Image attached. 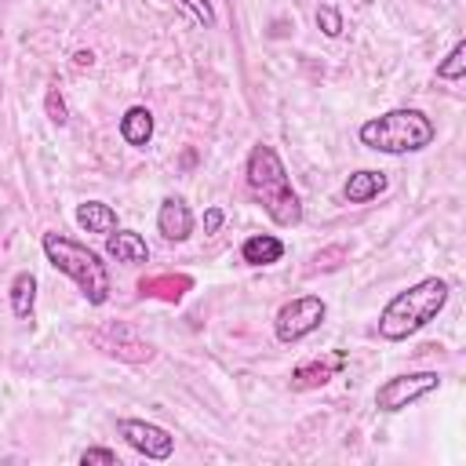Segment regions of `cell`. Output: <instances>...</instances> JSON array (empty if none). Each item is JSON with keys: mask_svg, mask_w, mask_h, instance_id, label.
Returning <instances> with one entry per match:
<instances>
[{"mask_svg": "<svg viewBox=\"0 0 466 466\" xmlns=\"http://www.w3.org/2000/svg\"><path fill=\"white\" fill-rule=\"evenodd\" d=\"M116 433H120L138 455L157 459V462L171 459V451H175V437H171L164 426L146 422V419H120V422H116Z\"/></svg>", "mask_w": 466, "mask_h": 466, "instance_id": "7", "label": "cell"}, {"mask_svg": "<svg viewBox=\"0 0 466 466\" xmlns=\"http://www.w3.org/2000/svg\"><path fill=\"white\" fill-rule=\"evenodd\" d=\"M462 73H466V40H459V44L448 51V58L437 62V76H441V80H462Z\"/></svg>", "mask_w": 466, "mask_h": 466, "instance_id": "18", "label": "cell"}, {"mask_svg": "<svg viewBox=\"0 0 466 466\" xmlns=\"http://www.w3.org/2000/svg\"><path fill=\"white\" fill-rule=\"evenodd\" d=\"M244 175H248V189L255 193V200L262 204V211L277 226H299L302 222V200H299V193L288 178V167L273 146H266V142L251 146Z\"/></svg>", "mask_w": 466, "mask_h": 466, "instance_id": "1", "label": "cell"}, {"mask_svg": "<svg viewBox=\"0 0 466 466\" xmlns=\"http://www.w3.org/2000/svg\"><path fill=\"white\" fill-rule=\"evenodd\" d=\"M324 317H328V306H324L320 295H299V299H291L277 309L273 331H277L280 342H299L309 331H317L324 324Z\"/></svg>", "mask_w": 466, "mask_h": 466, "instance_id": "5", "label": "cell"}, {"mask_svg": "<svg viewBox=\"0 0 466 466\" xmlns=\"http://www.w3.org/2000/svg\"><path fill=\"white\" fill-rule=\"evenodd\" d=\"M80 462H84V466H91V462H106V466H116V451H109V448H87V451L80 455Z\"/></svg>", "mask_w": 466, "mask_h": 466, "instance_id": "23", "label": "cell"}, {"mask_svg": "<svg viewBox=\"0 0 466 466\" xmlns=\"http://www.w3.org/2000/svg\"><path fill=\"white\" fill-rule=\"evenodd\" d=\"M40 244H44L47 262L58 273H66L91 306H102L109 299V273H106V262L98 258V251H91L87 244H76L62 233H44Z\"/></svg>", "mask_w": 466, "mask_h": 466, "instance_id": "4", "label": "cell"}, {"mask_svg": "<svg viewBox=\"0 0 466 466\" xmlns=\"http://www.w3.org/2000/svg\"><path fill=\"white\" fill-rule=\"evenodd\" d=\"M317 25L324 29V36H339V33H342V15H339V7L320 4V7H317Z\"/></svg>", "mask_w": 466, "mask_h": 466, "instance_id": "20", "label": "cell"}, {"mask_svg": "<svg viewBox=\"0 0 466 466\" xmlns=\"http://www.w3.org/2000/svg\"><path fill=\"white\" fill-rule=\"evenodd\" d=\"M76 226L87 229V233L109 237V233L116 229V211H113L109 204H102V200H84V204L76 208Z\"/></svg>", "mask_w": 466, "mask_h": 466, "instance_id": "16", "label": "cell"}, {"mask_svg": "<svg viewBox=\"0 0 466 466\" xmlns=\"http://www.w3.org/2000/svg\"><path fill=\"white\" fill-rule=\"evenodd\" d=\"M189 288H193V280L186 273H157V277H142L138 280L142 295H153V299H164V302H178Z\"/></svg>", "mask_w": 466, "mask_h": 466, "instance_id": "14", "label": "cell"}, {"mask_svg": "<svg viewBox=\"0 0 466 466\" xmlns=\"http://www.w3.org/2000/svg\"><path fill=\"white\" fill-rule=\"evenodd\" d=\"M346 364V353H331V357H313L291 368V390H317L328 379H335V371Z\"/></svg>", "mask_w": 466, "mask_h": 466, "instance_id": "9", "label": "cell"}, {"mask_svg": "<svg viewBox=\"0 0 466 466\" xmlns=\"http://www.w3.org/2000/svg\"><path fill=\"white\" fill-rule=\"evenodd\" d=\"M313 262H317V269H335V266H342V262H346V244H331V248L317 251Z\"/></svg>", "mask_w": 466, "mask_h": 466, "instance_id": "21", "label": "cell"}, {"mask_svg": "<svg viewBox=\"0 0 466 466\" xmlns=\"http://www.w3.org/2000/svg\"><path fill=\"white\" fill-rule=\"evenodd\" d=\"M73 62H76V66H91V62H95V55H91V51H76V58H73Z\"/></svg>", "mask_w": 466, "mask_h": 466, "instance_id": "25", "label": "cell"}, {"mask_svg": "<svg viewBox=\"0 0 466 466\" xmlns=\"http://www.w3.org/2000/svg\"><path fill=\"white\" fill-rule=\"evenodd\" d=\"M44 106H47V116H51V124H58V127H62V124L69 120V109H66V98H62V91H58L55 84L47 87V95H44Z\"/></svg>", "mask_w": 466, "mask_h": 466, "instance_id": "19", "label": "cell"}, {"mask_svg": "<svg viewBox=\"0 0 466 466\" xmlns=\"http://www.w3.org/2000/svg\"><path fill=\"white\" fill-rule=\"evenodd\" d=\"M157 229L164 233V240H186L193 233V211L182 197H164L160 211H157Z\"/></svg>", "mask_w": 466, "mask_h": 466, "instance_id": "10", "label": "cell"}, {"mask_svg": "<svg viewBox=\"0 0 466 466\" xmlns=\"http://www.w3.org/2000/svg\"><path fill=\"white\" fill-rule=\"evenodd\" d=\"M178 4H182V7H186V11H189L204 29H208V25H215V7H211V0H178Z\"/></svg>", "mask_w": 466, "mask_h": 466, "instance_id": "22", "label": "cell"}, {"mask_svg": "<svg viewBox=\"0 0 466 466\" xmlns=\"http://www.w3.org/2000/svg\"><path fill=\"white\" fill-rule=\"evenodd\" d=\"M222 208H208L204 211V233H218V226H222Z\"/></svg>", "mask_w": 466, "mask_h": 466, "instance_id": "24", "label": "cell"}, {"mask_svg": "<svg viewBox=\"0 0 466 466\" xmlns=\"http://www.w3.org/2000/svg\"><path fill=\"white\" fill-rule=\"evenodd\" d=\"M357 138L375 149V153H390V157H400V153H419L426 149L433 138H437V127L433 120L415 109V106H400V109H390V113H379L371 120L360 124Z\"/></svg>", "mask_w": 466, "mask_h": 466, "instance_id": "3", "label": "cell"}, {"mask_svg": "<svg viewBox=\"0 0 466 466\" xmlns=\"http://www.w3.org/2000/svg\"><path fill=\"white\" fill-rule=\"evenodd\" d=\"M441 386L437 371H408V375H393L375 390V408L379 411H404L415 400L430 397Z\"/></svg>", "mask_w": 466, "mask_h": 466, "instance_id": "6", "label": "cell"}, {"mask_svg": "<svg viewBox=\"0 0 466 466\" xmlns=\"http://www.w3.org/2000/svg\"><path fill=\"white\" fill-rule=\"evenodd\" d=\"M11 313L15 317H33V306H36V277L29 273V269H18L15 277H11Z\"/></svg>", "mask_w": 466, "mask_h": 466, "instance_id": "17", "label": "cell"}, {"mask_svg": "<svg viewBox=\"0 0 466 466\" xmlns=\"http://www.w3.org/2000/svg\"><path fill=\"white\" fill-rule=\"evenodd\" d=\"M448 302V280L441 277H426L404 291H397L382 313H379V335L386 342H404L408 335H415L419 328H426L430 320H437V313Z\"/></svg>", "mask_w": 466, "mask_h": 466, "instance_id": "2", "label": "cell"}, {"mask_svg": "<svg viewBox=\"0 0 466 466\" xmlns=\"http://www.w3.org/2000/svg\"><path fill=\"white\" fill-rule=\"evenodd\" d=\"M280 255H284V240L273 233H255L240 244V258L248 266H273V262H280Z\"/></svg>", "mask_w": 466, "mask_h": 466, "instance_id": "13", "label": "cell"}, {"mask_svg": "<svg viewBox=\"0 0 466 466\" xmlns=\"http://www.w3.org/2000/svg\"><path fill=\"white\" fill-rule=\"evenodd\" d=\"M91 342L98 346V350H106L109 357H120V360H127V364H146V360H153V346L146 342V339H138L127 324H106V328H98V331H91Z\"/></svg>", "mask_w": 466, "mask_h": 466, "instance_id": "8", "label": "cell"}, {"mask_svg": "<svg viewBox=\"0 0 466 466\" xmlns=\"http://www.w3.org/2000/svg\"><path fill=\"white\" fill-rule=\"evenodd\" d=\"M120 135H124L127 146L146 149L149 138H153V113H149L146 106H131V109L124 113V120H120Z\"/></svg>", "mask_w": 466, "mask_h": 466, "instance_id": "15", "label": "cell"}, {"mask_svg": "<svg viewBox=\"0 0 466 466\" xmlns=\"http://www.w3.org/2000/svg\"><path fill=\"white\" fill-rule=\"evenodd\" d=\"M382 189H386V175H382V171H371V167H360V171H353V175L346 178L342 197H346L350 204H368V200H375Z\"/></svg>", "mask_w": 466, "mask_h": 466, "instance_id": "12", "label": "cell"}, {"mask_svg": "<svg viewBox=\"0 0 466 466\" xmlns=\"http://www.w3.org/2000/svg\"><path fill=\"white\" fill-rule=\"evenodd\" d=\"M106 255L116 258V262H127V266H142V262H149L146 237L135 233V229H113V233L106 237Z\"/></svg>", "mask_w": 466, "mask_h": 466, "instance_id": "11", "label": "cell"}]
</instances>
